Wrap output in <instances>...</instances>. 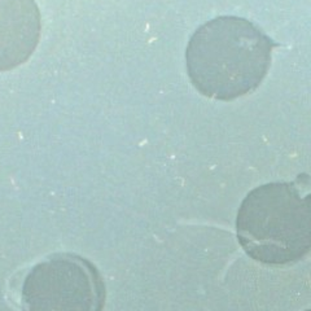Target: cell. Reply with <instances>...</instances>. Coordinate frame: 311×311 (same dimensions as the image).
Returning a JSON list of instances; mask_svg holds the SVG:
<instances>
[{
  "label": "cell",
  "mask_w": 311,
  "mask_h": 311,
  "mask_svg": "<svg viewBox=\"0 0 311 311\" xmlns=\"http://www.w3.org/2000/svg\"><path fill=\"white\" fill-rule=\"evenodd\" d=\"M307 311H311V310H307Z\"/></svg>",
  "instance_id": "5"
},
{
  "label": "cell",
  "mask_w": 311,
  "mask_h": 311,
  "mask_svg": "<svg viewBox=\"0 0 311 311\" xmlns=\"http://www.w3.org/2000/svg\"><path fill=\"white\" fill-rule=\"evenodd\" d=\"M276 47L278 43L246 18L216 17L200 26L189 39L188 77L209 99H239L261 86Z\"/></svg>",
  "instance_id": "1"
},
{
  "label": "cell",
  "mask_w": 311,
  "mask_h": 311,
  "mask_svg": "<svg viewBox=\"0 0 311 311\" xmlns=\"http://www.w3.org/2000/svg\"><path fill=\"white\" fill-rule=\"evenodd\" d=\"M307 175L257 187L237 213V240L249 257L270 266L298 262L311 252V189Z\"/></svg>",
  "instance_id": "2"
},
{
  "label": "cell",
  "mask_w": 311,
  "mask_h": 311,
  "mask_svg": "<svg viewBox=\"0 0 311 311\" xmlns=\"http://www.w3.org/2000/svg\"><path fill=\"white\" fill-rule=\"evenodd\" d=\"M106 289L91 261L61 253L30 270L22 284V311H103Z\"/></svg>",
  "instance_id": "3"
},
{
  "label": "cell",
  "mask_w": 311,
  "mask_h": 311,
  "mask_svg": "<svg viewBox=\"0 0 311 311\" xmlns=\"http://www.w3.org/2000/svg\"><path fill=\"white\" fill-rule=\"evenodd\" d=\"M39 35L40 13L34 0H0V72L24 64Z\"/></svg>",
  "instance_id": "4"
}]
</instances>
